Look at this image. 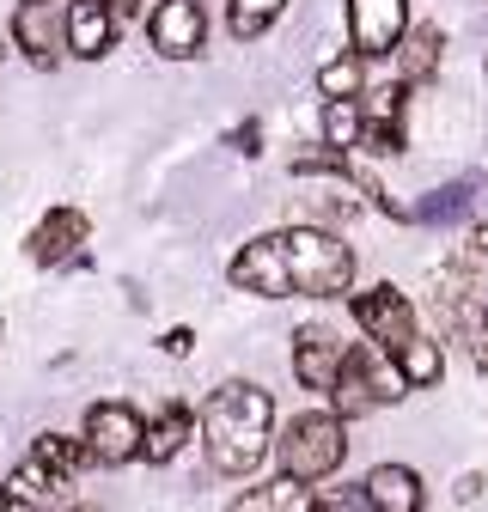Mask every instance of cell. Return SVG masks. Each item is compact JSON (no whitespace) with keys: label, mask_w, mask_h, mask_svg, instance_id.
I'll use <instances>...</instances> for the list:
<instances>
[{"label":"cell","mask_w":488,"mask_h":512,"mask_svg":"<svg viewBox=\"0 0 488 512\" xmlns=\"http://www.w3.org/2000/svg\"><path fill=\"white\" fill-rule=\"evenodd\" d=\"M202 439H208V464L220 476H251L275 439V397L251 378L214 384V397L202 409Z\"/></svg>","instance_id":"cell-1"},{"label":"cell","mask_w":488,"mask_h":512,"mask_svg":"<svg viewBox=\"0 0 488 512\" xmlns=\"http://www.w3.org/2000/svg\"><path fill=\"white\" fill-rule=\"evenodd\" d=\"M86 464V445L68 433H37V445L25 452V464L7 476L0 500L7 512H74V482Z\"/></svg>","instance_id":"cell-2"},{"label":"cell","mask_w":488,"mask_h":512,"mask_svg":"<svg viewBox=\"0 0 488 512\" xmlns=\"http://www.w3.org/2000/svg\"><path fill=\"white\" fill-rule=\"evenodd\" d=\"M281 244V269H287V293H305V299H336L354 287V250L336 238V232H318V226H293V232H275Z\"/></svg>","instance_id":"cell-3"},{"label":"cell","mask_w":488,"mask_h":512,"mask_svg":"<svg viewBox=\"0 0 488 512\" xmlns=\"http://www.w3.org/2000/svg\"><path fill=\"white\" fill-rule=\"evenodd\" d=\"M275 458H281V476L287 482H324V476H336L342 470V458H348V433H342V421L330 415V409H305L281 439H275Z\"/></svg>","instance_id":"cell-4"},{"label":"cell","mask_w":488,"mask_h":512,"mask_svg":"<svg viewBox=\"0 0 488 512\" xmlns=\"http://www.w3.org/2000/svg\"><path fill=\"white\" fill-rule=\"evenodd\" d=\"M141 409L122 403V397H104L86 409V427H80V445H86V464H135L141 458Z\"/></svg>","instance_id":"cell-5"},{"label":"cell","mask_w":488,"mask_h":512,"mask_svg":"<svg viewBox=\"0 0 488 512\" xmlns=\"http://www.w3.org/2000/svg\"><path fill=\"white\" fill-rule=\"evenodd\" d=\"M354 317H360V330H366V342H373L379 354H409L415 342H421V324H415V305L397 293V287H366V293H354Z\"/></svg>","instance_id":"cell-6"},{"label":"cell","mask_w":488,"mask_h":512,"mask_svg":"<svg viewBox=\"0 0 488 512\" xmlns=\"http://www.w3.org/2000/svg\"><path fill=\"white\" fill-rule=\"evenodd\" d=\"M409 31V0H348L354 55H391Z\"/></svg>","instance_id":"cell-7"},{"label":"cell","mask_w":488,"mask_h":512,"mask_svg":"<svg viewBox=\"0 0 488 512\" xmlns=\"http://www.w3.org/2000/svg\"><path fill=\"white\" fill-rule=\"evenodd\" d=\"M147 37L165 61H190L202 55V37H208V19L196 0H159V7L147 13Z\"/></svg>","instance_id":"cell-8"},{"label":"cell","mask_w":488,"mask_h":512,"mask_svg":"<svg viewBox=\"0 0 488 512\" xmlns=\"http://www.w3.org/2000/svg\"><path fill=\"white\" fill-rule=\"evenodd\" d=\"M116 13L104 7V0H68L61 7V49L80 55V61H98L110 43H116Z\"/></svg>","instance_id":"cell-9"},{"label":"cell","mask_w":488,"mask_h":512,"mask_svg":"<svg viewBox=\"0 0 488 512\" xmlns=\"http://www.w3.org/2000/svg\"><path fill=\"white\" fill-rule=\"evenodd\" d=\"M226 281L244 287V293H263V299H293V293H287V269H281V244H275V232L244 244V250L232 256Z\"/></svg>","instance_id":"cell-10"},{"label":"cell","mask_w":488,"mask_h":512,"mask_svg":"<svg viewBox=\"0 0 488 512\" xmlns=\"http://www.w3.org/2000/svg\"><path fill=\"white\" fill-rule=\"evenodd\" d=\"M354 104H360V147L403 153V86H373Z\"/></svg>","instance_id":"cell-11"},{"label":"cell","mask_w":488,"mask_h":512,"mask_svg":"<svg viewBox=\"0 0 488 512\" xmlns=\"http://www.w3.org/2000/svg\"><path fill=\"white\" fill-rule=\"evenodd\" d=\"M342 342L324 330V324H305L299 336H293V378L305 384V391H330L336 384V372H342Z\"/></svg>","instance_id":"cell-12"},{"label":"cell","mask_w":488,"mask_h":512,"mask_svg":"<svg viewBox=\"0 0 488 512\" xmlns=\"http://www.w3.org/2000/svg\"><path fill=\"white\" fill-rule=\"evenodd\" d=\"M80 244H86V214H80V208H49V214L37 220V232L25 238L31 263H74Z\"/></svg>","instance_id":"cell-13"},{"label":"cell","mask_w":488,"mask_h":512,"mask_svg":"<svg viewBox=\"0 0 488 512\" xmlns=\"http://www.w3.org/2000/svg\"><path fill=\"white\" fill-rule=\"evenodd\" d=\"M360 500L373 506V512H421L427 488H421V476L409 464H379V470H366Z\"/></svg>","instance_id":"cell-14"},{"label":"cell","mask_w":488,"mask_h":512,"mask_svg":"<svg viewBox=\"0 0 488 512\" xmlns=\"http://www.w3.org/2000/svg\"><path fill=\"white\" fill-rule=\"evenodd\" d=\"M190 433H196V415L183 409V403H165V409L147 421V433H141V458H147V464H171L183 445H190Z\"/></svg>","instance_id":"cell-15"},{"label":"cell","mask_w":488,"mask_h":512,"mask_svg":"<svg viewBox=\"0 0 488 512\" xmlns=\"http://www.w3.org/2000/svg\"><path fill=\"white\" fill-rule=\"evenodd\" d=\"M476 202V177H458V183H440L434 196H421L403 220H421V226H458Z\"/></svg>","instance_id":"cell-16"},{"label":"cell","mask_w":488,"mask_h":512,"mask_svg":"<svg viewBox=\"0 0 488 512\" xmlns=\"http://www.w3.org/2000/svg\"><path fill=\"white\" fill-rule=\"evenodd\" d=\"M19 43L31 49L37 68H55V49H61V7H19Z\"/></svg>","instance_id":"cell-17"},{"label":"cell","mask_w":488,"mask_h":512,"mask_svg":"<svg viewBox=\"0 0 488 512\" xmlns=\"http://www.w3.org/2000/svg\"><path fill=\"white\" fill-rule=\"evenodd\" d=\"M403 80H434V68H440V25H415V31H403Z\"/></svg>","instance_id":"cell-18"},{"label":"cell","mask_w":488,"mask_h":512,"mask_svg":"<svg viewBox=\"0 0 488 512\" xmlns=\"http://www.w3.org/2000/svg\"><path fill=\"white\" fill-rule=\"evenodd\" d=\"M318 92L324 98H360L366 92V55H342L318 68Z\"/></svg>","instance_id":"cell-19"},{"label":"cell","mask_w":488,"mask_h":512,"mask_svg":"<svg viewBox=\"0 0 488 512\" xmlns=\"http://www.w3.org/2000/svg\"><path fill=\"white\" fill-rule=\"evenodd\" d=\"M397 372H403V384H409V391H427V384H440L446 360H440V348H434V342L421 336L409 354H397Z\"/></svg>","instance_id":"cell-20"},{"label":"cell","mask_w":488,"mask_h":512,"mask_svg":"<svg viewBox=\"0 0 488 512\" xmlns=\"http://www.w3.org/2000/svg\"><path fill=\"white\" fill-rule=\"evenodd\" d=\"M281 7H287V0H232L226 25H232V37H263L281 19Z\"/></svg>","instance_id":"cell-21"},{"label":"cell","mask_w":488,"mask_h":512,"mask_svg":"<svg viewBox=\"0 0 488 512\" xmlns=\"http://www.w3.org/2000/svg\"><path fill=\"white\" fill-rule=\"evenodd\" d=\"M324 135H330V147H360V104L354 98L324 104Z\"/></svg>","instance_id":"cell-22"},{"label":"cell","mask_w":488,"mask_h":512,"mask_svg":"<svg viewBox=\"0 0 488 512\" xmlns=\"http://www.w3.org/2000/svg\"><path fill=\"white\" fill-rule=\"evenodd\" d=\"M269 512H318V494L305 488V482L275 476V482H269Z\"/></svg>","instance_id":"cell-23"},{"label":"cell","mask_w":488,"mask_h":512,"mask_svg":"<svg viewBox=\"0 0 488 512\" xmlns=\"http://www.w3.org/2000/svg\"><path fill=\"white\" fill-rule=\"evenodd\" d=\"M318 512H373V506L360 500V488H342L336 500H318Z\"/></svg>","instance_id":"cell-24"},{"label":"cell","mask_w":488,"mask_h":512,"mask_svg":"<svg viewBox=\"0 0 488 512\" xmlns=\"http://www.w3.org/2000/svg\"><path fill=\"white\" fill-rule=\"evenodd\" d=\"M226 512H269V488H244Z\"/></svg>","instance_id":"cell-25"},{"label":"cell","mask_w":488,"mask_h":512,"mask_svg":"<svg viewBox=\"0 0 488 512\" xmlns=\"http://www.w3.org/2000/svg\"><path fill=\"white\" fill-rule=\"evenodd\" d=\"M159 348H165V354H190V348H196V336H190V330H165V342H159Z\"/></svg>","instance_id":"cell-26"},{"label":"cell","mask_w":488,"mask_h":512,"mask_svg":"<svg viewBox=\"0 0 488 512\" xmlns=\"http://www.w3.org/2000/svg\"><path fill=\"white\" fill-rule=\"evenodd\" d=\"M104 7H110V13H116V25H129V19H135V13H141V0H104Z\"/></svg>","instance_id":"cell-27"},{"label":"cell","mask_w":488,"mask_h":512,"mask_svg":"<svg viewBox=\"0 0 488 512\" xmlns=\"http://www.w3.org/2000/svg\"><path fill=\"white\" fill-rule=\"evenodd\" d=\"M257 141H263V128L244 122V128H238V153H257Z\"/></svg>","instance_id":"cell-28"},{"label":"cell","mask_w":488,"mask_h":512,"mask_svg":"<svg viewBox=\"0 0 488 512\" xmlns=\"http://www.w3.org/2000/svg\"><path fill=\"white\" fill-rule=\"evenodd\" d=\"M25 7H68V0H25Z\"/></svg>","instance_id":"cell-29"},{"label":"cell","mask_w":488,"mask_h":512,"mask_svg":"<svg viewBox=\"0 0 488 512\" xmlns=\"http://www.w3.org/2000/svg\"><path fill=\"white\" fill-rule=\"evenodd\" d=\"M0 55H7V37H0Z\"/></svg>","instance_id":"cell-30"},{"label":"cell","mask_w":488,"mask_h":512,"mask_svg":"<svg viewBox=\"0 0 488 512\" xmlns=\"http://www.w3.org/2000/svg\"><path fill=\"white\" fill-rule=\"evenodd\" d=\"M0 512H7V500H0Z\"/></svg>","instance_id":"cell-31"}]
</instances>
